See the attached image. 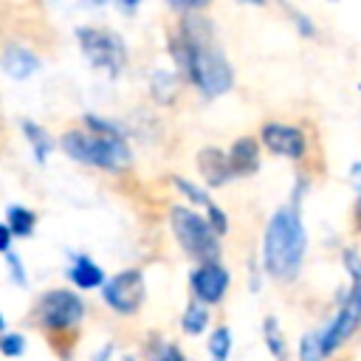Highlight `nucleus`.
<instances>
[{
    "label": "nucleus",
    "mask_w": 361,
    "mask_h": 361,
    "mask_svg": "<svg viewBox=\"0 0 361 361\" xmlns=\"http://www.w3.org/2000/svg\"><path fill=\"white\" fill-rule=\"evenodd\" d=\"M169 56L183 79L203 96L217 99L234 87V68L217 45L214 25L206 17L186 14L169 37Z\"/></svg>",
    "instance_id": "1"
},
{
    "label": "nucleus",
    "mask_w": 361,
    "mask_h": 361,
    "mask_svg": "<svg viewBox=\"0 0 361 361\" xmlns=\"http://www.w3.org/2000/svg\"><path fill=\"white\" fill-rule=\"evenodd\" d=\"M302 192H305V183H299L290 203H285L271 214L262 231V268L274 279H293L305 262L307 231H305L302 206H299Z\"/></svg>",
    "instance_id": "2"
},
{
    "label": "nucleus",
    "mask_w": 361,
    "mask_h": 361,
    "mask_svg": "<svg viewBox=\"0 0 361 361\" xmlns=\"http://www.w3.org/2000/svg\"><path fill=\"white\" fill-rule=\"evenodd\" d=\"M56 147L82 166L90 169H102V172H124L133 164V149L127 144V138H116V135H99L90 133L85 127H71L56 138Z\"/></svg>",
    "instance_id": "3"
},
{
    "label": "nucleus",
    "mask_w": 361,
    "mask_h": 361,
    "mask_svg": "<svg viewBox=\"0 0 361 361\" xmlns=\"http://www.w3.org/2000/svg\"><path fill=\"white\" fill-rule=\"evenodd\" d=\"M85 299L71 290V288H48L37 296L34 307H31V322L54 341L65 338V336H73L76 338V330L85 319Z\"/></svg>",
    "instance_id": "4"
},
{
    "label": "nucleus",
    "mask_w": 361,
    "mask_h": 361,
    "mask_svg": "<svg viewBox=\"0 0 361 361\" xmlns=\"http://www.w3.org/2000/svg\"><path fill=\"white\" fill-rule=\"evenodd\" d=\"M73 37H76V45H79L82 56L87 59V65L93 71H99L110 79L124 73L130 51H127V42L118 31L104 28V25H79L73 31Z\"/></svg>",
    "instance_id": "5"
},
{
    "label": "nucleus",
    "mask_w": 361,
    "mask_h": 361,
    "mask_svg": "<svg viewBox=\"0 0 361 361\" xmlns=\"http://www.w3.org/2000/svg\"><path fill=\"white\" fill-rule=\"evenodd\" d=\"M361 310H358V293L350 290V296L344 299V305L338 307V313L333 316V322L322 330L305 333L299 341V361H324L327 355H333L358 327Z\"/></svg>",
    "instance_id": "6"
},
{
    "label": "nucleus",
    "mask_w": 361,
    "mask_h": 361,
    "mask_svg": "<svg viewBox=\"0 0 361 361\" xmlns=\"http://www.w3.org/2000/svg\"><path fill=\"white\" fill-rule=\"evenodd\" d=\"M169 228L178 240V245L195 257L197 262H212L220 257V237L209 226V220L189 206H172L169 209Z\"/></svg>",
    "instance_id": "7"
},
{
    "label": "nucleus",
    "mask_w": 361,
    "mask_h": 361,
    "mask_svg": "<svg viewBox=\"0 0 361 361\" xmlns=\"http://www.w3.org/2000/svg\"><path fill=\"white\" fill-rule=\"evenodd\" d=\"M102 299L104 305L118 313V316H133L141 310L144 299H147V282L141 268H124L118 274H113L110 279L102 282Z\"/></svg>",
    "instance_id": "8"
},
{
    "label": "nucleus",
    "mask_w": 361,
    "mask_h": 361,
    "mask_svg": "<svg viewBox=\"0 0 361 361\" xmlns=\"http://www.w3.org/2000/svg\"><path fill=\"white\" fill-rule=\"evenodd\" d=\"M259 144L271 152V155H279V158H288V161H302L305 152H307V138L299 127L293 124H282V121H268L262 124L259 130Z\"/></svg>",
    "instance_id": "9"
},
{
    "label": "nucleus",
    "mask_w": 361,
    "mask_h": 361,
    "mask_svg": "<svg viewBox=\"0 0 361 361\" xmlns=\"http://www.w3.org/2000/svg\"><path fill=\"white\" fill-rule=\"evenodd\" d=\"M228 282H231V276H228V271H226L217 259L200 262V265L192 271V276H189L192 293H195V299H197L200 305H217V302L226 296Z\"/></svg>",
    "instance_id": "10"
},
{
    "label": "nucleus",
    "mask_w": 361,
    "mask_h": 361,
    "mask_svg": "<svg viewBox=\"0 0 361 361\" xmlns=\"http://www.w3.org/2000/svg\"><path fill=\"white\" fill-rule=\"evenodd\" d=\"M42 68V59L28 48V45H20V42H8L3 51H0V71L14 79V82H25L31 79L34 73H39Z\"/></svg>",
    "instance_id": "11"
},
{
    "label": "nucleus",
    "mask_w": 361,
    "mask_h": 361,
    "mask_svg": "<svg viewBox=\"0 0 361 361\" xmlns=\"http://www.w3.org/2000/svg\"><path fill=\"white\" fill-rule=\"evenodd\" d=\"M169 180H172V186H175V189H178L189 203H195V206H200V209L206 212V220H209V226L214 228V234H217V237L228 231V217H226V212H223V209L209 197V192H206V189L195 186L189 178H180V175H172Z\"/></svg>",
    "instance_id": "12"
},
{
    "label": "nucleus",
    "mask_w": 361,
    "mask_h": 361,
    "mask_svg": "<svg viewBox=\"0 0 361 361\" xmlns=\"http://www.w3.org/2000/svg\"><path fill=\"white\" fill-rule=\"evenodd\" d=\"M65 276L73 288L79 290H96L102 288V282L107 279L104 268L90 257V254H82V251H71L68 254V268H65Z\"/></svg>",
    "instance_id": "13"
},
{
    "label": "nucleus",
    "mask_w": 361,
    "mask_h": 361,
    "mask_svg": "<svg viewBox=\"0 0 361 361\" xmlns=\"http://www.w3.org/2000/svg\"><path fill=\"white\" fill-rule=\"evenodd\" d=\"M20 135L31 149V158L37 166H45L51 161V155L56 152V138L51 135V130L34 118H20Z\"/></svg>",
    "instance_id": "14"
},
{
    "label": "nucleus",
    "mask_w": 361,
    "mask_h": 361,
    "mask_svg": "<svg viewBox=\"0 0 361 361\" xmlns=\"http://www.w3.org/2000/svg\"><path fill=\"white\" fill-rule=\"evenodd\" d=\"M197 172H200V178H203L206 186H223V183L234 180L231 166H228V158L217 147H203L197 152Z\"/></svg>",
    "instance_id": "15"
},
{
    "label": "nucleus",
    "mask_w": 361,
    "mask_h": 361,
    "mask_svg": "<svg viewBox=\"0 0 361 361\" xmlns=\"http://www.w3.org/2000/svg\"><path fill=\"white\" fill-rule=\"evenodd\" d=\"M228 158V166H231V175L234 178H245V175H254L259 169V141L243 135L231 144V149L226 152Z\"/></svg>",
    "instance_id": "16"
},
{
    "label": "nucleus",
    "mask_w": 361,
    "mask_h": 361,
    "mask_svg": "<svg viewBox=\"0 0 361 361\" xmlns=\"http://www.w3.org/2000/svg\"><path fill=\"white\" fill-rule=\"evenodd\" d=\"M37 220H39L37 212H34L31 206H25V203H6V209H3V223H6V228L11 231L14 240H28V237H34Z\"/></svg>",
    "instance_id": "17"
},
{
    "label": "nucleus",
    "mask_w": 361,
    "mask_h": 361,
    "mask_svg": "<svg viewBox=\"0 0 361 361\" xmlns=\"http://www.w3.org/2000/svg\"><path fill=\"white\" fill-rule=\"evenodd\" d=\"M82 127L90 130V133H99V135H116V138H127V130L113 121V118H104L99 113H82Z\"/></svg>",
    "instance_id": "18"
},
{
    "label": "nucleus",
    "mask_w": 361,
    "mask_h": 361,
    "mask_svg": "<svg viewBox=\"0 0 361 361\" xmlns=\"http://www.w3.org/2000/svg\"><path fill=\"white\" fill-rule=\"evenodd\" d=\"M262 336H265V344H268V350L274 353V358H276V361H288V344H285V336H282V330H279V324H276L274 316H265V322H262Z\"/></svg>",
    "instance_id": "19"
},
{
    "label": "nucleus",
    "mask_w": 361,
    "mask_h": 361,
    "mask_svg": "<svg viewBox=\"0 0 361 361\" xmlns=\"http://www.w3.org/2000/svg\"><path fill=\"white\" fill-rule=\"evenodd\" d=\"M149 87H152V99H155V102H161V104H169V102L175 99V93H178V79H175V73H166V71H155V73H152V82H149Z\"/></svg>",
    "instance_id": "20"
},
{
    "label": "nucleus",
    "mask_w": 361,
    "mask_h": 361,
    "mask_svg": "<svg viewBox=\"0 0 361 361\" xmlns=\"http://www.w3.org/2000/svg\"><path fill=\"white\" fill-rule=\"evenodd\" d=\"M180 324H183V330H186L189 336H197V333H203V330H206V324H209V310H206V305H200V302H192V305H186Z\"/></svg>",
    "instance_id": "21"
},
{
    "label": "nucleus",
    "mask_w": 361,
    "mask_h": 361,
    "mask_svg": "<svg viewBox=\"0 0 361 361\" xmlns=\"http://www.w3.org/2000/svg\"><path fill=\"white\" fill-rule=\"evenodd\" d=\"M3 262H6V274H8V282L17 285V288H25L28 285V271H25V262L20 257L17 248H8L3 254Z\"/></svg>",
    "instance_id": "22"
},
{
    "label": "nucleus",
    "mask_w": 361,
    "mask_h": 361,
    "mask_svg": "<svg viewBox=\"0 0 361 361\" xmlns=\"http://www.w3.org/2000/svg\"><path fill=\"white\" fill-rule=\"evenodd\" d=\"M25 347H28V341L20 330H3L0 333V355L3 358H20V355H25Z\"/></svg>",
    "instance_id": "23"
},
{
    "label": "nucleus",
    "mask_w": 361,
    "mask_h": 361,
    "mask_svg": "<svg viewBox=\"0 0 361 361\" xmlns=\"http://www.w3.org/2000/svg\"><path fill=\"white\" fill-rule=\"evenodd\" d=\"M228 350H231V333H228V327H217L209 338V353L214 361H226Z\"/></svg>",
    "instance_id": "24"
},
{
    "label": "nucleus",
    "mask_w": 361,
    "mask_h": 361,
    "mask_svg": "<svg viewBox=\"0 0 361 361\" xmlns=\"http://www.w3.org/2000/svg\"><path fill=\"white\" fill-rule=\"evenodd\" d=\"M344 265L353 276V290L361 293V257H358L355 248H344Z\"/></svg>",
    "instance_id": "25"
},
{
    "label": "nucleus",
    "mask_w": 361,
    "mask_h": 361,
    "mask_svg": "<svg viewBox=\"0 0 361 361\" xmlns=\"http://www.w3.org/2000/svg\"><path fill=\"white\" fill-rule=\"evenodd\" d=\"M175 11H180V14H195V11H200L203 6H209L212 0H166Z\"/></svg>",
    "instance_id": "26"
},
{
    "label": "nucleus",
    "mask_w": 361,
    "mask_h": 361,
    "mask_svg": "<svg viewBox=\"0 0 361 361\" xmlns=\"http://www.w3.org/2000/svg\"><path fill=\"white\" fill-rule=\"evenodd\" d=\"M350 183H353V189H355V197H361V161H355V164L350 166Z\"/></svg>",
    "instance_id": "27"
},
{
    "label": "nucleus",
    "mask_w": 361,
    "mask_h": 361,
    "mask_svg": "<svg viewBox=\"0 0 361 361\" xmlns=\"http://www.w3.org/2000/svg\"><path fill=\"white\" fill-rule=\"evenodd\" d=\"M158 361H186V358H183V353H180L178 347H172V344H169V347H164V350H161Z\"/></svg>",
    "instance_id": "28"
},
{
    "label": "nucleus",
    "mask_w": 361,
    "mask_h": 361,
    "mask_svg": "<svg viewBox=\"0 0 361 361\" xmlns=\"http://www.w3.org/2000/svg\"><path fill=\"white\" fill-rule=\"evenodd\" d=\"M11 243H14V237H11V231L6 228V223L0 220V254H6L8 248H14Z\"/></svg>",
    "instance_id": "29"
},
{
    "label": "nucleus",
    "mask_w": 361,
    "mask_h": 361,
    "mask_svg": "<svg viewBox=\"0 0 361 361\" xmlns=\"http://www.w3.org/2000/svg\"><path fill=\"white\" fill-rule=\"evenodd\" d=\"M116 3H118L121 8H127V11H133V8H138V3H141V0H116Z\"/></svg>",
    "instance_id": "30"
},
{
    "label": "nucleus",
    "mask_w": 361,
    "mask_h": 361,
    "mask_svg": "<svg viewBox=\"0 0 361 361\" xmlns=\"http://www.w3.org/2000/svg\"><path fill=\"white\" fill-rule=\"evenodd\" d=\"M6 327H8V324H6V316H3V310H0V333H3Z\"/></svg>",
    "instance_id": "31"
},
{
    "label": "nucleus",
    "mask_w": 361,
    "mask_h": 361,
    "mask_svg": "<svg viewBox=\"0 0 361 361\" xmlns=\"http://www.w3.org/2000/svg\"><path fill=\"white\" fill-rule=\"evenodd\" d=\"M240 3H251V6H262L265 0H240Z\"/></svg>",
    "instance_id": "32"
},
{
    "label": "nucleus",
    "mask_w": 361,
    "mask_h": 361,
    "mask_svg": "<svg viewBox=\"0 0 361 361\" xmlns=\"http://www.w3.org/2000/svg\"><path fill=\"white\" fill-rule=\"evenodd\" d=\"M358 310H361V293H358Z\"/></svg>",
    "instance_id": "33"
},
{
    "label": "nucleus",
    "mask_w": 361,
    "mask_h": 361,
    "mask_svg": "<svg viewBox=\"0 0 361 361\" xmlns=\"http://www.w3.org/2000/svg\"><path fill=\"white\" fill-rule=\"evenodd\" d=\"M93 3H107V0H93Z\"/></svg>",
    "instance_id": "34"
},
{
    "label": "nucleus",
    "mask_w": 361,
    "mask_h": 361,
    "mask_svg": "<svg viewBox=\"0 0 361 361\" xmlns=\"http://www.w3.org/2000/svg\"><path fill=\"white\" fill-rule=\"evenodd\" d=\"M330 3H336V0H330Z\"/></svg>",
    "instance_id": "35"
}]
</instances>
